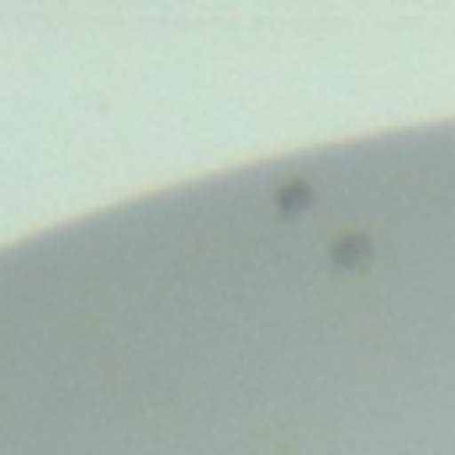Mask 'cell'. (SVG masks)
<instances>
[{
	"mask_svg": "<svg viewBox=\"0 0 455 455\" xmlns=\"http://www.w3.org/2000/svg\"><path fill=\"white\" fill-rule=\"evenodd\" d=\"M329 259H334V270H365L371 259H376V243H371V233H339L334 243H329Z\"/></svg>",
	"mask_w": 455,
	"mask_h": 455,
	"instance_id": "1",
	"label": "cell"
},
{
	"mask_svg": "<svg viewBox=\"0 0 455 455\" xmlns=\"http://www.w3.org/2000/svg\"><path fill=\"white\" fill-rule=\"evenodd\" d=\"M313 196H318L313 180H281V186H275V212H281V218H297V212L313 207Z\"/></svg>",
	"mask_w": 455,
	"mask_h": 455,
	"instance_id": "2",
	"label": "cell"
}]
</instances>
